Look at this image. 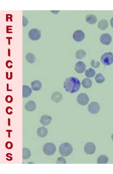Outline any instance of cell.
<instances>
[{
  "label": "cell",
  "instance_id": "obj_1",
  "mask_svg": "<svg viewBox=\"0 0 113 174\" xmlns=\"http://www.w3.org/2000/svg\"><path fill=\"white\" fill-rule=\"evenodd\" d=\"M81 86V82L79 79L75 77L67 78L64 83V87L65 91L71 94L77 92Z\"/></svg>",
  "mask_w": 113,
  "mask_h": 174
},
{
  "label": "cell",
  "instance_id": "obj_2",
  "mask_svg": "<svg viewBox=\"0 0 113 174\" xmlns=\"http://www.w3.org/2000/svg\"><path fill=\"white\" fill-rule=\"evenodd\" d=\"M72 145L68 142H65L60 145L59 151L60 154L64 157H67L71 155L73 151Z\"/></svg>",
  "mask_w": 113,
  "mask_h": 174
},
{
  "label": "cell",
  "instance_id": "obj_3",
  "mask_svg": "<svg viewBox=\"0 0 113 174\" xmlns=\"http://www.w3.org/2000/svg\"><path fill=\"white\" fill-rule=\"evenodd\" d=\"M43 149L45 154L48 156H51L54 155L55 153L57 148L53 143L48 142L44 145Z\"/></svg>",
  "mask_w": 113,
  "mask_h": 174
},
{
  "label": "cell",
  "instance_id": "obj_4",
  "mask_svg": "<svg viewBox=\"0 0 113 174\" xmlns=\"http://www.w3.org/2000/svg\"><path fill=\"white\" fill-rule=\"evenodd\" d=\"M101 61L104 65L109 66L113 63V54L111 52H106L102 55Z\"/></svg>",
  "mask_w": 113,
  "mask_h": 174
},
{
  "label": "cell",
  "instance_id": "obj_5",
  "mask_svg": "<svg viewBox=\"0 0 113 174\" xmlns=\"http://www.w3.org/2000/svg\"><path fill=\"white\" fill-rule=\"evenodd\" d=\"M77 100L79 105L85 106L88 104L89 101V99L87 94L82 93L78 95Z\"/></svg>",
  "mask_w": 113,
  "mask_h": 174
},
{
  "label": "cell",
  "instance_id": "obj_6",
  "mask_svg": "<svg viewBox=\"0 0 113 174\" xmlns=\"http://www.w3.org/2000/svg\"><path fill=\"white\" fill-rule=\"evenodd\" d=\"M41 36L40 31L37 29H31L28 33V37L30 39L33 41H37L40 39Z\"/></svg>",
  "mask_w": 113,
  "mask_h": 174
},
{
  "label": "cell",
  "instance_id": "obj_7",
  "mask_svg": "<svg viewBox=\"0 0 113 174\" xmlns=\"http://www.w3.org/2000/svg\"><path fill=\"white\" fill-rule=\"evenodd\" d=\"M100 110V105L97 102H91L88 105V111L91 114L96 115L99 113Z\"/></svg>",
  "mask_w": 113,
  "mask_h": 174
},
{
  "label": "cell",
  "instance_id": "obj_8",
  "mask_svg": "<svg viewBox=\"0 0 113 174\" xmlns=\"http://www.w3.org/2000/svg\"><path fill=\"white\" fill-rule=\"evenodd\" d=\"M96 145L92 142H88L85 144L84 147L85 152L89 155H92L96 152Z\"/></svg>",
  "mask_w": 113,
  "mask_h": 174
},
{
  "label": "cell",
  "instance_id": "obj_9",
  "mask_svg": "<svg viewBox=\"0 0 113 174\" xmlns=\"http://www.w3.org/2000/svg\"><path fill=\"white\" fill-rule=\"evenodd\" d=\"M73 37L75 41L78 42L82 41L85 38V34L81 30H78L74 33Z\"/></svg>",
  "mask_w": 113,
  "mask_h": 174
},
{
  "label": "cell",
  "instance_id": "obj_10",
  "mask_svg": "<svg viewBox=\"0 0 113 174\" xmlns=\"http://www.w3.org/2000/svg\"><path fill=\"white\" fill-rule=\"evenodd\" d=\"M100 41L102 44L108 45L112 41V37L108 33L102 34L100 37Z\"/></svg>",
  "mask_w": 113,
  "mask_h": 174
},
{
  "label": "cell",
  "instance_id": "obj_11",
  "mask_svg": "<svg viewBox=\"0 0 113 174\" xmlns=\"http://www.w3.org/2000/svg\"><path fill=\"white\" fill-rule=\"evenodd\" d=\"M86 69L85 64L82 61H78L75 65V70L77 73H82L85 71Z\"/></svg>",
  "mask_w": 113,
  "mask_h": 174
},
{
  "label": "cell",
  "instance_id": "obj_12",
  "mask_svg": "<svg viewBox=\"0 0 113 174\" xmlns=\"http://www.w3.org/2000/svg\"><path fill=\"white\" fill-rule=\"evenodd\" d=\"M52 118L50 116L47 115H42L40 119V123L44 126L49 125L50 123Z\"/></svg>",
  "mask_w": 113,
  "mask_h": 174
},
{
  "label": "cell",
  "instance_id": "obj_13",
  "mask_svg": "<svg viewBox=\"0 0 113 174\" xmlns=\"http://www.w3.org/2000/svg\"><path fill=\"white\" fill-rule=\"evenodd\" d=\"M32 92V90L28 85H24L22 86V97L23 98L29 97Z\"/></svg>",
  "mask_w": 113,
  "mask_h": 174
},
{
  "label": "cell",
  "instance_id": "obj_14",
  "mask_svg": "<svg viewBox=\"0 0 113 174\" xmlns=\"http://www.w3.org/2000/svg\"><path fill=\"white\" fill-rule=\"evenodd\" d=\"M36 108V103L34 101H30L26 103L25 109L27 111L32 112L35 110Z\"/></svg>",
  "mask_w": 113,
  "mask_h": 174
},
{
  "label": "cell",
  "instance_id": "obj_15",
  "mask_svg": "<svg viewBox=\"0 0 113 174\" xmlns=\"http://www.w3.org/2000/svg\"><path fill=\"white\" fill-rule=\"evenodd\" d=\"M48 130L47 129L44 127H40L38 129L37 134L39 137H44L47 135Z\"/></svg>",
  "mask_w": 113,
  "mask_h": 174
},
{
  "label": "cell",
  "instance_id": "obj_16",
  "mask_svg": "<svg viewBox=\"0 0 113 174\" xmlns=\"http://www.w3.org/2000/svg\"><path fill=\"white\" fill-rule=\"evenodd\" d=\"M62 99V94L58 91H55L52 94V100L56 103H59Z\"/></svg>",
  "mask_w": 113,
  "mask_h": 174
},
{
  "label": "cell",
  "instance_id": "obj_17",
  "mask_svg": "<svg viewBox=\"0 0 113 174\" xmlns=\"http://www.w3.org/2000/svg\"><path fill=\"white\" fill-rule=\"evenodd\" d=\"M85 21L87 23L93 25L97 22V19L96 16L94 15L89 14L87 15L85 17Z\"/></svg>",
  "mask_w": 113,
  "mask_h": 174
},
{
  "label": "cell",
  "instance_id": "obj_18",
  "mask_svg": "<svg viewBox=\"0 0 113 174\" xmlns=\"http://www.w3.org/2000/svg\"><path fill=\"white\" fill-rule=\"evenodd\" d=\"M31 85L32 88L34 91H39L42 88V84L40 81L36 80L32 82Z\"/></svg>",
  "mask_w": 113,
  "mask_h": 174
},
{
  "label": "cell",
  "instance_id": "obj_19",
  "mask_svg": "<svg viewBox=\"0 0 113 174\" xmlns=\"http://www.w3.org/2000/svg\"><path fill=\"white\" fill-rule=\"evenodd\" d=\"M82 84L83 87L85 89H88L91 87L92 85V82L91 79L85 78L82 81Z\"/></svg>",
  "mask_w": 113,
  "mask_h": 174
},
{
  "label": "cell",
  "instance_id": "obj_20",
  "mask_svg": "<svg viewBox=\"0 0 113 174\" xmlns=\"http://www.w3.org/2000/svg\"><path fill=\"white\" fill-rule=\"evenodd\" d=\"M108 158L107 156L105 155H102L98 157L97 163L98 164H106L108 163Z\"/></svg>",
  "mask_w": 113,
  "mask_h": 174
},
{
  "label": "cell",
  "instance_id": "obj_21",
  "mask_svg": "<svg viewBox=\"0 0 113 174\" xmlns=\"http://www.w3.org/2000/svg\"><path fill=\"white\" fill-rule=\"evenodd\" d=\"M108 27V23L105 19H102L99 22L98 27L101 30H105L107 29Z\"/></svg>",
  "mask_w": 113,
  "mask_h": 174
},
{
  "label": "cell",
  "instance_id": "obj_22",
  "mask_svg": "<svg viewBox=\"0 0 113 174\" xmlns=\"http://www.w3.org/2000/svg\"><path fill=\"white\" fill-rule=\"evenodd\" d=\"M31 156V151L28 148H25L22 149V159H28Z\"/></svg>",
  "mask_w": 113,
  "mask_h": 174
},
{
  "label": "cell",
  "instance_id": "obj_23",
  "mask_svg": "<svg viewBox=\"0 0 113 174\" xmlns=\"http://www.w3.org/2000/svg\"><path fill=\"white\" fill-rule=\"evenodd\" d=\"M86 55V52L83 49H80L76 52V57L77 59H82L85 57Z\"/></svg>",
  "mask_w": 113,
  "mask_h": 174
},
{
  "label": "cell",
  "instance_id": "obj_24",
  "mask_svg": "<svg viewBox=\"0 0 113 174\" xmlns=\"http://www.w3.org/2000/svg\"><path fill=\"white\" fill-rule=\"evenodd\" d=\"M26 58L27 61L30 63H34L36 61L35 55L32 53L27 54Z\"/></svg>",
  "mask_w": 113,
  "mask_h": 174
},
{
  "label": "cell",
  "instance_id": "obj_25",
  "mask_svg": "<svg viewBox=\"0 0 113 174\" xmlns=\"http://www.w3.org/2000/svg\"><path fill=\"white\" fill-rule=\"evenodd\" d=\"M96 82L97 83L100 84L103 83L105 81V78L101 73H98L95 77Z\"/></svg>",
  "mask_w": 113,
  "mask_h": 174
},
{
  "label": "cell",
  "instance_id": "obj_26",
  "mask_svg": "<svg viewBox=\"0 0 113 174\" xmlns=\"http://www.w3.org/2000/svg\"><path fill=\"white\" fill-rule=\"evenodd\" d=\"M96 74V71L94 69L89 68L86 70L85 72V76L88 78H92L94 77Z\"/></svg>",
  "mask_w": 113,
  "mask_h": 174
},
{
  "label": "cell",
  "instance_id": "obj_27",
  "mask_svg": "<svg viewBox=\"0 0 113 174\" xmlns=\"http://www.w3.org/2000/svg\"><path fill=\"white\" fill-rule=\"evenodd\" d=\"M91 65L92 67L94 68H98L100 65V63L99 61H96L93 59L91 61Z\"/></svg>",
  "mask_w": 113,
  "mask_h": 174
},
{
  "label": "cell",
  "instance_id": "obj_28",
  "mask_svg": "<svg viewBox=\"0 0 113 174\" xmlns=\"http://www.w3.org/2000/svg\"><path fill=\"white\" fill-rule=\"evenodd\" d=\"M57 163H66V160L65 159L64 157H58L57 159Z\"/></svg>",
  "mask_w": 113,
  "mask_h": 174
},
{
  "label": "cell",
  "instance_id": "obj_29",
  "mask_svg": "<svg viewBox=\"0 0 113 174\" xmlns=\"http://www.w3.org/2000/svg\"><path fill=\"white\" fill-rule=\"evenodd\" d=\"M6 147L8 149H11L13 147V144L10 142H7L5 144Z\"/></svg>",
  "mask_w": 113,
  "mask_h": 174
},
{
  "label": "cell",
  "instance_id": "obj_30",
  "mask_svg": "<svg viewBox=\"0 0 113 174\" xmlns=\"http://www.w3.org/2000/svg\"><path fill=\"white\" fill-rule=\"evenodd\" d=\"M5 100L7 103H11L13 101V97L10 95L7 96L6 97Z\"/></svg>",
  "mask_w": 113,
  "mask_h": 174
},
{
  "label": "cell",
  "instance_id": "obj_31",
  "mask_svg": "<svg viewBox=\"0 0 113 174\" xmlns=\"http://www.w3.org/2000/svg\"><path fill=\"white\" fill-rule=\"evenodd\" d=\"M28 23V19L26 18L23 16V26L24 27L27 26Z\"/></svg>",
  "mask_w": 113,
  "mask_h": 174
},
{
  "label": "cell",
  "instance_id": "obj_32",
  "mask_svg": "<svg viewBox=\"0 0 113 174\" xmlns=\"http://www.w3.org/2000/svg\"><path fill=\"white\" fill-rule=\"evenodd\" d=\"M110 24L111 27L113 28V17L110 20Z\"/></svg>",
  "mask_w": 113,
  "mask_h": 174
},
{
  "label": "cell",
  "instance_id": "obj_33",
  "mask_svg": "<svg viewBox=\"0 0 113 174\" xmlns=\"http://www.w3.org/2000/svg\"><path fill=\"white\" fill-rule=\"evenodd\" d=\"M111 138H112V139L113 141V133L112 135H111Z\"/></svg>",
  "mask_w": 113,
  "mask_h": 174
}]
</instances>
